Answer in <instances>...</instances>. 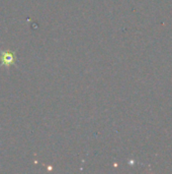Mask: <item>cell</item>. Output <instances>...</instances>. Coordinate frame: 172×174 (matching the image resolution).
I'll return each instance as SVG.
<instances>
[{"label": "cell", "instance_id": "cell-1", "mask_svg": "<svg viewBox=\"0 0 172 174\" xmlns=\"http://www.w3.org/2000/svg\"><path fill=\"white\" fill-rule=\"evenodd\" d=\"M2 62L5 65H11L13 62H14V58H13V55L10 52H6L2 55Z\"/></svg>", "mask_w": 172, "mask_h": 174}]
</instances>
